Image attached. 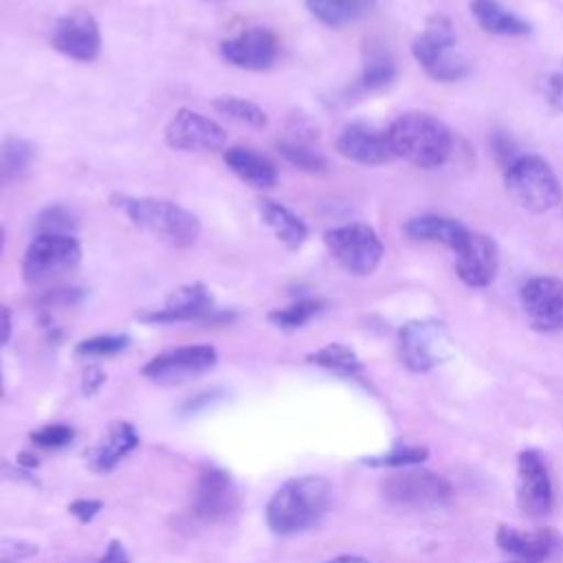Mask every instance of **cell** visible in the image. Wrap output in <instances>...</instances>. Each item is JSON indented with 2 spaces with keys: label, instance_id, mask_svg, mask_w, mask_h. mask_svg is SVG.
Instances as JSON below:
<instances>
[{
  "label": "cell",
  "instance_id": "cell-1",
  "mask_svg": "<svg viewBox=\"0 0 563 563\" xmlns=\"http://www.w3.org/2000/svg\"><path fill=\"white\" fill-rule=\"evenodd\" d=\"M332 484L321 475L288 479L266 506V523L275 534H297L321 521L332 506Z\"/></svg>",
  "mask_w": 563,
  "mask_h": 563
},
{
  "label": "cell",
  "instance_id": "cell-2",
  "mask_svg": "<svg viewBox=\"0 0 563 563\" xmlns=\"http://www.w3.org/2000/svg\"><path fill=\"white\" fill-rule=\"evenodd\" d=\"M385 136L394 158H402L420 169L444 165L453 150V134L446 123L420 110L396 117L385 130Z\"/></svg>",
  "mask_w": 563,
  "mask_h": 563
},
{
  "label": "cell",
  "instance_id": "cell-3",
  "mask_svg": "<svg viewBox=\"0 0 563 563\" xmlns=\"http://www.w3.org/2000/svg\"><path fill=\"white\" fill-rule=\"evenodd\" d=\"M110 200L136 229L154 235L169 246L187 249L200 235L198 218L174 200L123 194H114Z\"/></svg>",
  "mask_w": 563,
  "mask_h": 563
},
{
  "label": "cell",
  "instance_id": "cell-4",
  "mask_svg": "<svg viewBox=\"0 0 563 563\" xmlns=\"http://www.w3.org/2000/svg\"><path fill=\"white\" fill-rule=\"evenodd\" d=\"M411 55L435 81H455L468 70V59L457 53V33L453 22L442 13L427 18L424 29L411 42Z\"/></svg>",
  "mask_w": 563,
  "mask_h": 563
},
{
  "label": "cell",
  "instance_id": "cell-5",
  "mask_svg": "<svg viewBox=\"0 0 563 563\" xmlns=\"http://www.w3.org/2000/svg\"><path fill=\"white\" fill-rule=\"evenodd\" d=\"M504 183L510 198L530 213H545L561 202V183L548 161L534 154H519L504 167Z\"/></svg>",
  "mask_w": 563,
  "mask_h": 563
},
{
  "label": "cell",
  "instance_id": "cell-6",
  "mask_svg": "<svg viewBox=\"0 0 563 563\" xmlns=\"http://www.w3.org/2000/svg\"><path fill=\"white\" fill-rule=\"evenodd\" d=\"M81 260V244L70 233H37L22 257V279L31 286L53 282Z\"/></svg>",
  "mask_w": 563,
  "mask_h": 563
},
{
  "label": "cell",
  "instance_id": "cell-7",
  "mask_svg": "<svg viewBox=\"0 0 563 563\" xmlns=\"http://www.w3.org/2000/svg\"><path fill=\"white\" fill-rule=\"evenodd\" d=\"M323 244L328 246L334 262L356 277L372 275L385 253L378 233L363 222L328 229L323 233Z\"/></svg>",
  "mask_w": 563,
  "mask_h": 563
},
{
  "label": "cell",
  "instance_id": "cell-8",
  "mask_svg": "<svg viewBox=\"0 0 563 563\" xmlns=\"http://www.w3.org/2000/svg\"><path fill=\"white\" fill-rule=\"evenodd\" d=\"M451 354V334L438 319H413L398 330V356L409 372H429Z\"/></svg>",
  "mask_w": 563,
  "mask_h": 563
},
{
  "label": "cell",
  "instance_id": "cell-9",
  "mask_svg": "<svg viewBox=\"0 0 563 563\" xmlns=\"http://www.w3.org/2000/svg\"><path fill=\"white\" fill-rule=\"evenodd\" d=\"M380 490L385 499L411 508L440 506L451 497L449 482L424 468L396 471L383 479Z\"/></svg>",
  "mask_w": 563,
  "mask_h": 563
},
{
  "label": "cell",
  "instance_id": "cell-10",
  "mask_svg": "<svg viewBox=\"0 0 563 563\" xmlns=\"http://www.w3.org/2000/svg\"><path fill=\"white\" fill-rule=\"evenodd\" d=\"M218 354L211 345H180L156 354L141 372L158 385H178L209 372Z\"/></svg>",
  "mask_w": 563,
  "mask_h": 563
},
{
  "label": "cell",
  "instance_id": "cell-11",
  "mask_svg": "<svg viewBox=\"0 0 563 563\" xmlns=\"http://www.w3.org/2000/svg\"><path fill=\"white\" fill-rule=\"evenodd\" d=\"M521 310L537 332L563 330V279L552 275L530 277L519 288Z\"/></svg>",
  "mask_w": 563,
  "mask_h": 563
},
{
  "label": "cell",
  "instance_id": "cell-12",
  "mask_svg": "<svg viewBox=\"0 0 563 563\" xmlns=\"http://www.w3.org/2000/svg\"><path fill=\"white\" fill-rule=\"evenodd\" d=\"M51 44L75 62H92L101 51L99 24L86 9H75L55 22Z\"/></svg>",
  "mask_w": 563,
  "mask_h": 563
},
{
  "label": "cell",
  "instance_id": "cell-13",
  "mask_svg": "<svg viewBox=\"0 0 563 563\" xmlns=\"http://www.w3.org/2000/svg\"><path fill=\"white\" fill-rule=\"evenodd\" d=\"M165 143L178 152H218L227 143L224 130L191 108H180L165 128Z\"/></svg>",
  "mask_w": 563,
  "mask_h": 563
},
{
  "label": "cell",
  "instance_id": "cell-14",
  "mask_svg": "<svg viewBox=\"0 0 563 563\" xmlns=\"http://www.w3.org/2000/svg\"><path fill=\"white\" fill-rule=\"evenodd\" d=\"M517 506L530 517H541L552 508V482L539 451L526 449L517 460Z\"/></svg>",
  "mask_w": 563,
  "mask_h": 563
},
{
  "label": "cell",
  "instance_id": "cell-15",
  "mask_svg": "<svg viewBox=\"0 0 563 563\" xmlns=\"http://www.w3.org/2000/svg\"><path fill=\"white\" fill-rule=\"evenodd\" d=\"M213 308L211 290L200 284H185L167 295L165 303L152 310H141L139 319L145 323H178V321H198L205 319Z\"/></svg>",
  "mask_w": 563,
  "mask_h": 563
},
{
  "label": "cell",
  "instance_id": "cell-16",
  "mask_svg": "<svg viewBox=\"0 0 563 563\" xmlns=\"http://www.w3.org/2000/svg\"><path fill=\"white\" fill-rule=\"evenodd\" d=\"M220 51L224 59L233 66L246 68V70H266L275 64L279 44L277 37L264 29V26H253L242 31L235 37H229L220 44Z\"/></svg>",
  "mask_w": 563,
  "mask_h": 563
},
{
  "label": "cell",
  "instance_id": "cell-17",
  "mask_svg": "<svg viewBox=\"0 0 563 563\" xmlns=\"http://www.w3.org/2000/svg\"><path fill=\"white\" fill-rule=\"evenodd\" d=\"M499 268V251L493 238L471 233L466 244L455 253V273L468 288H486Z\"/></svg>",
  "mask_w": 563,
  "mask_h": 563
},
{
  "label": "cell",
  "instance_id": "cell-18",
  "mask_svg": "<svg viewBox=\"0 0 563 563\" xmlns=\"http://www.w3.org/2000/svg\"><path fill=\"white\" fill-rule=\"evenodd\" d=\"M497 545L523 561H548L563 550V537L552 528L526 530L517 526H499L495 534Z\"/></svg>",
  "mask_w": 563,
  "mask_h": 563
},
{
  "label": "cell",
  "instance_id": "cell-19",
  "mask_svg": "<svg viewBox=\"0 0 563 563\" xmlns=\"http://www.w3.org/2000/svg\"><path fill=\"white\" fill-rule=\"evenodd\" d=\"M334 147L343 158L358 165H385L394 158L385 132H378L365 123L345 125L336 136Z\"/></svg>",
  "mask_w": 563,
  "mask_h": 563
},
{
  "label": "cell",
  "instance_id": "cell-20",
  "mask_svg": "<svg viewBox=\"0 0 563 563\" xmlns=\"http://www.w3.org/2000/svg\"><path fill=\"white\" fill-rule=\"evenodd\" d=\"M235 488L220 468H207L194 490V512L200 521H218L233 510Z\"/></svg>",
  "mask_w": 563,
  "mask_h": 563
},
{
  "label": "cell",
  "instance_id": "cell-21",
  "mask_svg": "<svg viewBox=\"0 0 563 563\" xmlns=\"http://www.w3.org/2000/svg\"><path fill=\"white\" fill-rule=\"evenodd\" d=\"M402 231L407 238L418 240V242H433V244H442L451 251H460L471 231L455 218H446V216H438V213H427V216H416L409 218L402 224Z\"/></svg>",
  "mask_w": 563,
  "mask_h": 563
},
{
  "label": "cell",
  "instance_id": "cell-22",
  "mask_svg": "<svg viewBox=\"0 0 563 563\" xmlns=\"http://www.w3.org/2000/svg\"><path fill=\"white\" fill-rule=\"evenodd\" d=\"M139 444V435L130 422H112L106 429V435L101 438L99 444L92 446L88 453V462L92 471L106 473L112 471L134 446Z\"/></svg>",
  "mask_w": 563,
  "mask_h": 563
},
{
  "label": "cell",
  "instance_id": "cell-23",
  "mask_svg": "<svg viewBox=\"0 0 563 563\" xmlns=\"http://www.w3.org/2000/svg\"><path fill=\"white\" fill-rule=\"evenodd\" d=\"M257 213L262 218V222L275 233V238L290 251H297L306 238H308V227L306 222L290 211L288 207H284L277 200L271 198H260L257 200Z\"/></svg>",
  "mask_w": 563,
  "mask_h": 563
},
{
  "label": "cell",
  "instance_id": "cell-24",
  "mask_svg": "<svg viewBox=\"0 0 563 563\" xmlns=\"http://www.w3.org/2000/svg\"><path fill=\"white\" fill-rule=\"evenodd\" d=\"M224 163L235 176H240L251 187L268 189L277 183V167L264 154L253 152L251 147H229L224 152Z\"/></svg>",
  "mask_w": 563,
  "mask_h": 563
},
{
  "label": "cell",
  "instance_id": "cell-25",
  "mask_svg": "<svg viewBox=\"0 0 563 563\" xmlns=\"http://www.w3.org/2000/svg\"><path fill=\"white\" fill-rule=\"evenodd\" d=\"M471 13L486 33L506 37H521L530 33V24L515 11L506 9L499 0H471Z\"/></svg>",
  "mask_w": 563,
  "mask_h": 563
},
{
  "label": "cell",
  "instance_id": "cell-26",
  "mask_svg": "<svg viewBox=\"0 0 563 563\" xmlns=\"http://www.w3.org/2000/svg\"><path fill=\"white\" fill-rule=\"evenodd\" d=\"M306 361L312 365H319L328 372L341 374V376H354L363 369V363L358 361L354 350L343 343H328V345L314 350L312 354H308Z\"/></svg>",
  "mask_w": 563,
  "mask_h": 563
},
{
  "label": "cell",
  "instance_id": "cell-27",
  "mask_svg": "<svg viewBox=\"0 0 563 563\" xmlns=\"http://www.w3.org/2000/svg\"><path fill=\"white\" fill-rule=\"evenodd\" d=\"M33 163L31 143L11 136L0 145V187L20 178Z\"/></svg>",
  "mask_w": 563,
  "mask_h": 563
},
{
  "label": "cell",
  "instance_id": "cell-28",
  "mask_svg": "<svg viewBox=\"0 0 563 563\" xmlns=\"http://www.w3.org/2000/svg\"><path fill=\"white\" fill-rule=\"evenodd\" d=\"M308 11L328 26H343L363 11V0H306Z\"/></svg>",
  "mask_w": 563,
  "mask_h": 563
},
{
  "label": "cell",
  "instance_id": "cell-29",
  "mask_svg": "<svg viewBox=\"0 0 563 563\" xmlns=\"http://www.w3.org/2000/svg\"><path fill=\"white\" fill-rule=\"evenodd\" d=\"M213 110H218L220 114L233 119V121H240L249 128H255V130H262L266 125V112L255 103V101H249V99H240V97H231V95H224L220 99H213Z\"/></svg>",
  "mask_w": 563,
  "mask_h": 563
},
{
  "label": "cell",
  "instance_id": "cell-30",
  "mask_svg": "<svg viewBox=\"0 0 563 563\" xmlns=\"http://www.w3.org/2000/svg\"><path fill=\"white\" fill-rule=\"evenodd\" d=\"M279 154L292 163L297 169L301 172H310V174H323L328 169V158L317 152L310 143L299 141V139H290V141H282L279 143Z\"/></svg>",
  "mask_w": 563,
  "mask_h": 563
},
{
  "label": "cell",
  "instance_id": "cell-31",
  "mask_svg": "<svg viewBox=\"0 0 563 563\" xmlns=\"http://www.w3.org/2000/svg\"><path fill=\"white\" fill-rule=\"evenodd\" d=\"M394 79H396L394 62L387 55H383V53H374L365 62V68H363V73L358 77V90L361 92H380Z\"/></svg>",
  "mask_w": 563,
  "mask_h": 563
},
{
  "label": "cell",
  "instance_id": "cell-32",
  "mask_svg": "<svg viewBox=\"0 0 563 563\" xmlns=\"http://www.w3.org/2000/svg\"><path fill=\"white\" fill-rule=\"evenodd\" d=\"M321 310H323V301H319V299H299V301H295V303H290L282 310L268 312V321H273L282 330H295V328H301L303 323H308Z\"/></svg>",
  "mask_w": 563,
  "mask_h": 563
},
{
  "label": "cell",
  "instance_id": "cell-33",
  "mask_svg": "<svg viewBox=\"0 0 563 563\" xmlns=\"http://www.w3.org/2000/svg\"><path fill=\"white\" fill-rule=\"evenodd\" d=\"M130 343V339L125 334H99V336H90L84 339L81 343H77L75 352L84 354V356H110V354H119L121 350H125Z\"/></svg>",
  "mask_w": 563,
  "mask_h": 563
},
{
  "label": "cell",
  "instance_id": "cell-34",
  "mask_svg": "<svg viewBox=\"0 0 563 563\" xmlns=\"http://www.w3.org/2000/svg\"><path fill=\"white\" fill-rule=\"evenodd\" d=\"M427 457V449L424 446H396L394 451L385 453V455H376L365 460V464L372 466H409V464H418Z\"/></svg>",
  "mask_w": 563,
  "mask_h": 563
},
{
  "label": "cell",
  "instance_id": "cell-35",
  "mask_svg": "<svg viewBox=\"0 0 563 563\" xmlns=\"http://www.w3.org/2000/svg\"><path fill=\"white\" fill-rule=\"evenodd\" d=\"M73 438H75V431L68 424H59V422L57 424H46V427L31 433V440L37 446H44V449L66 446Z\"/></svg>",
  "mask_w": 563,
  "mask_h": 563
},
{
  "label": "cell",
  "instance_id": "cell-36",
  "mask_svg": "<svg viewBox=\"0 0 563 563\" xmlns=\"http://www.w3.org/2000/svg\"><path fill=\"white\" fill-rule=\"evenodd\" d=\"M73 227V216L64 207H51L40 218V233H68Z\"/></svg>",
  "mask_w": 563,
  "mask_h": 563
},
{
  "label": "cell",
  "instance_id": "cell-37",
  "mask_svg": "<svg viewBox=\"0 0 563 563\" xmlns=\"http://www.w3.org/2000/svg\"><path fill=\"white\" fill-rule=\"evenodd\" d=\"M545 99L554 110L563 112V75L561 73H552L545 77Z\"/></svg>",
  "mask_w": 563,
  "mask_h": 563
},
{
  "label": "cell",
  "instance_id": "cell-38",
  "mask_svg": "<svg viewBox=\"0 0 563 563\" xmlns=\"http://www.w3.org/2000/svg\"><path fill=\"white\" fill-rule=\"evenodd\" d=\"M101 501H97V499H77V501H73L70 506H68V510H70V515L73 517H77L79 521H90L99 510H101Z\"/></svg>",
  "mask_w": 563,
  "mask_h": 563
},
{
  "label": "cell",
  "instance_id": "cell-39",
  "mask_svg": "<svg viewBox=\"0 0 563 563\" xmlns=\"http://www.w3.org/2000/svg\"><path fill=\"white\" fill-rule=\"evenodd\" d=\"M11 328H13V312L9 306L0 303V347L11 339Z\"/></svg>",
  "mask_w": 563,
  "mask_h": 563
},
{
  "label": "cell",
  "instance_id": "cell-40",
  "mask_svg": "<svg viewBox=\"0 0 563 563\" xmlns=\"http://www.w3.org/2000/svg\"><path fill=\"white\" fill-rule=\"evenodd\" d=\"M99 563H130V559H128V552L123 550V545L119 541H112Z\"/></svg>",
  "mask_w": 563,
  "mask_h": 563
},
{
  "label": "cell",
  "instance_id": "cell-41",
  "mask_svg": "<svg viewBox=\"0 0 563 563\" xmlns=\"http://www.w3.org/2000/svg\"><path fill=\"white\" fill-rule=\"evenodd\" d=\"M103 380V374L101 372H97L95 367H90L88 369V378H86V387H88V391L90 389H95V387H99V383Z\"/></svg>",
  "mask_w": 563,
  "mask_h": 563
},
{
  "label": "cell",
  "instance_id": "cell-42",
  "mask_svg": "<svg viewBox=\"0 0 563 563\" xmlns=\"http://www.w3.org/2000/svg\"><path fill=\"white\" fill-rule=\"evenodd\" d=\"M328 563H369V561H365L361 556H336V559H332Z\"/></svg>",
  "mask_w": 563,
  "mask_h": 563
},
{
  "label": "cell",
  "instance_id": "cell-43",
  "mask_svg": "<svg viewBox=\"0 0 563 563\" xmlns=\"http://www.w3.org/2000/svg\"><path fill=\"white\" fill-rule=\"evenodd\" d=\"M2 246H4V229L0 224V253H2Z\"/></svg>",
  "mask_w": 563,
  "mask_h": 563
},
{
  "label": "cell",
  "instance_id": "cell-44",
  "mask_svg": "<svg viewBox=\"0 0 563 563\" xmlns=\"http://www.w3.org/2000/svg\"><path fill=\"white\" fill-rule=\"evenodd\" d=\"M506 563H539V561H523V559H517V561H506Z\"/></svg>",
  "mask_w": 563,
  "mask_h": 563
},
{
  "label": "cell",
  "instance_id": "cell-45",
  "mask_svg": "<svg viewBox=\"0 0 563 563\" xmlns=\"http://www.w3.org/2000/svg\"><path fill=\"white\" fill-rule=\"evenodd\" d=\"M0 563H15V561H11V559H0Z\"/></svg>",
  "mask_w": 563,
  "mask_h": 563
},
{
  "label": "cell",
  "instance_id": "cell-46",
  "mask_svg": "<svg viewBox=\"0 0 563 563\" xmlns=\"http://www.w3.org/2000/svg\"><path fill=\"white\" fill-rule=\"evenodd\" d=\"M0 394H2V378H0Z\"/></svg>",
  "mask_w": 563,
  "mask_h": 563
}]
</instances>
